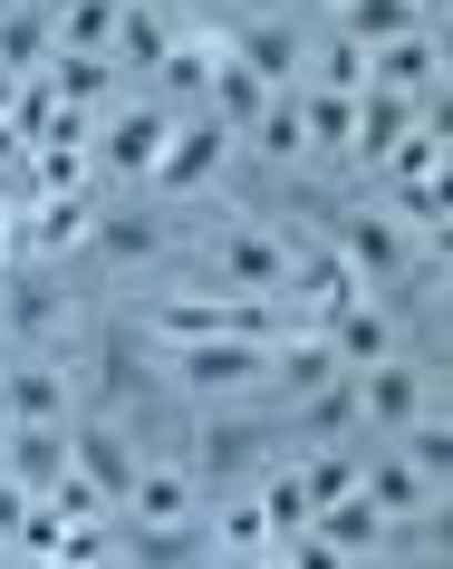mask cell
I'll list each match as a JSON object with an SVG mask.
<instances>
[{
	"label": "cell",
	"mask_w": 453,
	"mask_h": 569,
	"mask_svg": "<svg viewBox=\"0 0 453 569\" xmlns=\"http://www.w3.org/2000/svg\"><path fill=\"white\" fill-rule=\"evenodd\" d=\"M117 10L125 0H59L49 30H59V49H78V59H107V49H117Z\"/></svg>",
	"instance_id": "obj_24"
},
{
	"label": "cell",
	"mask_w": 453,
	"mask_h": 569,
	"mask_svg": "<svg viewBox=\"0 0 453 569\" xmlns=\"http://www.w3.org/2000/svg\"><path fill=\"white\" fill-rule=\"evenodd\" d=\"M366 88H395L415 97V107H434V88H444V39L434 30H395L366 49Z\"/></svg>",
	"instance_id": "obj_4"
},
{
	"label": "cell",
	"mask_w": 453,
	"mask_h": 569,
	"mask_svg": "<svg viewBox=\"0 0 453 569\" xmlns=\"http://www.w3.org/2000/svg\"><path fill=\"white\" fill-rule=\"evenodd\" d=\"M242 146V136H232V126L222 117H174V136H164V154H154V193H164V203H183V193H203L212 174H222V154Z\"/></svg>",
	"instance_id": "obj_3"
},
{
	"label": "cell",
	"mask_w": 453,
	"mask_h": 569,
	"mask_svg": "<svg viewBox=\"0 0 453 569\" xmlns=\"http://www.w3.org/2000/svg\"><path fill=\"white\" fill-rule=\"evenodd\" d=\"M39 88L59 97V107H107V88H117V59H78V49H49Z\"/></svg>",
	"instance_id": "obj_22"
},
{
	"label": "cell",
	"mask_w": 453,
	"mask_h": 569,
	"mask_svg": "<svg viewBox=\"0 0 453 569\" xmlns=\"http://www.w3.org/2000/svg\"><path fill=\"white\" fill-rule=\"evenodd\" d=\"M88 241H97V251H107L117 270H135V261H154V251H164V212H145V203L97 212V222H88Z\"/></svg>",
	"instance_id": "obj_18"
},
{
	"label": "cell",
	"mask_w": 453,
	"mask_h": 569,
	"mask_svg": "<svg viewBox=\"0 0 453 569\" xmlns=\"http://www.w3.org/2000/svg\"><path fill=\"white\" fill-rule=\"evenodd\" d=\"M212 59H222V39H164L154 78H164L174 97H203V88H212Z\"/></svg>",
	"instance_id": "obj_30"
},
{
	"label": "cell",
	"mask_w": 453,
	"mask_h": 569,
	"mask_svg": "<svg viewBox=\"0 0 453 569\" xmlns=\"http://www.w3.org/2000/svg\"><path fill=\"white\" fill-rule=\"evenodd\" d=\"M358 492H366V502H376V511H386V521H395V531H405V521H415V511L424 502H434V482H424L415 473V463H405V453H376V463H358Z\"/></svg>",
	"instance_id": "obj_15"
},
{
	"label": "cell",
	"mask_w": 453,
	"mask_h": 569,
	"mask_svg": "<svg viewBox=\"0 0 453 569\" xmlns=\"http://www.w3.org/2000/svg\"><path fill=\"white\" fill-rule=\"evenodd\" d=\"M164 136H174V107H117V117L97 126V146H88V154L145 183V174H154V154H164Z\"/></svg>",
	"instance_id": "obj_7"
},
{
	"label": "cell",
	"mask_w": 453,
	"mask_h": 569,
	"mask_svg": "<svg viewBox=\"0 0 453 569\" xmlns=\"http://www.w3.org/2000/svg\"><path fill=\"white\" fill-rule=\"evenodd\" d=\"M0 473H10V425H0Z\"/></svg>",
	"instance_id": "obj_43"
},
{
	"label": "cell",
	"mask_w": 453,
	"mask_h": 569,
	"mask_svg": "<svg viewBox=\"0 0 453 569\" xmlns=\"http://www.w3.org/2000/svg\"><path fill=\"white\" fill-rule=\"evenodd\" d=\"M395 453H405V463H415L424 482H434V492H444V473H453V435H444V406H424L415 425H405V435H386Z\"/></svg>",
	"instance_id": "obj_29"
},
{
	"label": "cell",
	"mask_w": 453,
	"mask_h": 569,
	"mask_svg": "<svg viewBox=\"0 0 453 569\" xmlns=\"http://www.w3.org/2000/svg\"><path fill=\"white\" fill-rule=\"evenodd\" d=\"M358 367H338V377H319V387H309V445H348V435H358Z\"/></svg>",
	"instance_id": "obj_25"
},
{
	"label": "cell",
	"mask_w": 453,
	"mask_h": 569,
	"mask_svg": "<svg viewBox=\"0 0 453 569\" xmlns=\"http://www.w3.org/2000/svg\"><path fill=\"white\" fill-rule=\"evenodd\" d=\"M68 463L107 492V502H125V482L145 473V453H135V435H125L117 416H88V425H68Z\"/></svg>",
	"instance_id": "obj_5"
},
{
	"label": "cell",
	"mask_w": 453,
	"mask_h": 569,
	"mask_svg": "<svg viewBox=\"0 0 453 569\" xmlns=\"http://www.w3.org/2000/svg\"><path fill=\"white\" fill-rule=\"evenodd\" d=\"M280 270H290V241L280 232H222V290H261V300H280Z\"/></svg>",
	"instance_id": "obj_12"
},
{
	"label": "cell",
	"mask_w": 453,
	"mask_h": 569,
	"mask_svg": "<svg viewBox=\"0 0 453 569\" xmlns=\"http://www.w3.org/2000/svg\"><path fill=\"white\" fill-rule=\"evenodd\" d=\"M125 511H135V531L193 521V473H183V463H145V473L125 482Z\"/></svg>",
	"instance_id": "obj_17"
},
{
	"label": "cell",
	"mask_w": 453,
	"mask_h": 569,
	"mask_svg": "<svg viewBox=\"0 0 453 569\" xmlns=\"http://www.w3.org/2000/svg\"><path fill=\"white\" fill-rule=\"evenodd\" d=\"M261 107H271V88H261V78H251V68L232 59V49H222V59H212V88H203V117H222L232 136H242V126L261 117Z\"/></svg>",
	"instance_id": "obj_21"
},
{
	"label": "cell",
	"mask_w": 453,
	"mask_h": 569,
	"mask_svg": "<svg viewBox=\"0 0 453 569\" xmlns=\"http://www.w3.org/2000/svg\"><path fill=\"white\" fill-rule=\"evenodd\" d=\"M203 463H212V473H232V463H261L251 425H232V416H222V425H203Z\"/></svg>",
	"instance_id": "obj_37"
},
{
	"label": "cell",
	"mask_w": 453,
	"mask_h": 569,
	"mask_svg": "<svg viewBox=\"0 0 453 569\" xmlns=\"http://www.w3.org/2000/svg\"><path fill=\"white\" fill-rule=\"evenodd\" d=\"M59 280H39V261H10L0 270V338H49L59 329Z\"/></svg>",
	"instance_id": "obj_11"
},
{
	"label": "cell",
	"mask_w": 453,
	"mask_h": 569,
	"mask_svg": "<svg viewBox=\"0 0 453 569\" xmlns=\"http://www.w3.org/2000/svg\"><path fill=\"white\" fill-rule=\"evenodd\" d=\"M164 358V377L193 396H232V387H261L271 377V348L261 338H193V348H154Z\"/></svg>",
	"instance_id": "obj_2"
},
{
	"label": "cell",
	"mask_w": 453,
	"mask_h": 569,
	"mask_svg": "<svg viewBox=\"0 0 453 569\" xmlns=\"http://www.w3.org/2000/svg\"><path fill=\"white\" fill-rule=\"evenodd\" d=\"M434 406V387H424L405 358H376V367H358V416L376 425V435H405V425Z\"/></svg>",
	"instance_id": "obj_8"
},
{
	"label": "cell",
	"mask_w": 453,
	"mask_h": 569,
	"mask_svg": "<svg viewBox=\"0 0 453 569\" xmlns=\"http://www.w3.org/2000/svg\"><path fill=\"white\" fill-rule=\"evenodd\" d=\"M309 531L329 540L338 560H366L376 540H395V521H386L376 502H366V492H338V502H319V511H309Z\"/></svg>",
	"instance_id": "obj_13"
},
{
	"label": "cell",
	"mask_w": 453,
	"mask_h": 569,
	"mask_svg": "<svg viewBox=\"0 0 453 569\" xmlns=\"http://www.w3.org/2000/svg\"><path fill=\"white\" fill-rule=\"evenodd\" d=\"M30 502H39L30 482H20V473H0V550H10V531H20V511H30Z\"/></svg>",
	"instance_id": "obj_39"
},
{
	"label": "cell",
	"mask_w": 453,
	"mask_h": 569,
	"mask_svg": "<svg viewBox=\"0 0 453 569\" xmlns=\"http://www.w3.org/2000/svg\"><path fill=\"white\" fill-rule=\"evenodd\" d=\"M49 49H59L49 10H10V20H0V68H10V78H39V68H49Z\"/></svg>",
	"instance_id": "obj_28"
},
{
	"label": "cell",
	"mask_w": 453,
	"mask_h": 569,
	"mask_svg": "<svg viewBox=\"0 0 453 569\" xmlns=\"http://www.w3.org/2000/svg\"><path fill=\"white\" fill-rule=\"evenodd\" d=\"M107 59H117V78H154V59H164V10H135V0H125Z\"/></svg>",
	"instance_id": "obj_27"
},
{
	"label": "cell",
	"mask_w": 453,
	"mask_h": 569,
	"mask_svg": "<svg viewBox=\"0 0 453 569\" xmlns=\"http://www.w3.org/2000/svg\"><path fill=\"white\" fill-rule=\"evenodd\" d=\"M386 183H444V126H434V107H424L405 136L386 146V164H376Z\"/></svg>",
	"instance_id": "obj_23"
},
{
	"label": "cell",
	"mask_w": 453,
	"mask_h": 569,
	"mask_svg": "<svg viewBox=\"0 0 453 569\" xmlns=\"http://www.w3.org/2000/svg\"><path fill=\"white\" fill-rule=\"evenodd\" d=\"M251 10H280V0H251Z\"/></svg>",
	"instance_id": "obj_44"
},
{
	"label": "cell",
	"mask_w": 453,
	"mask_h": 569,
	"mask_svg": "<svg viewBox=\"0 0 453 569\" xmlns=\"http://www.w3.org/2000/svg\"><path fill=\"white\" fill-rule=\"evenodd\" d=\"M261 511H271V550L280 540L309 531V492H300V463H280V473H261Z\"/></svg>",
	"instance_id": "obj_32"
},
{
	"label": "cell",
	"mask_w": 453,
	"mask_h": 569,
	"mask_svg": "<svg viewBox=\"0 0 453 569\" xmlns=\"http://www.w3.org/2000/svg\"><path fill=\"white\" fill-rule=\"evenodd\" d=\"M300 492H309V511L338 502V492H358V453H348V445H309L300 453Z\"/></svg>",
	"instance_id": "obj_31"
},
{
	"label": "cell",
	"mask_w": 453,
	"mask_h": 569,
	"mask_svg": "<svg viewBox=\"0 0 453 569\" xmlns=\"http://www.w3.org/2000/svg\"><path fill=\"white\" fill-rule=\"evenodd\" d=\"M10 473L30 482V492H49L68 473V425H10Z\"/></svg>",
	"instance_id": "obj_26"
},
{
	"label": "cell",
	"mask_w": 453,
	"mask_h": 569,
	"mask_svg": "<svg viewBox=\"0 0 453 569\" xmlns=\"http://www.w3.org/2000/svg\"><path fill=\"white\" fill-rule=\"evenodd\" d=\"M395 30H424V20H415V0H348V30H338V39L376 49V39H395Z\"/></svg>",
	"instance_id": "obj_33"
},
{
	"label": "cell",
	"mask_w": 453,
	"mask_h": 569,
	"mask_svg": "<svg viewBox=\"0 0 453 569\" xmlns=\"http://www.w3.org/2000/svg\"><path fill=\"white\" fill-rule=\"evenodd\" d=\"M10 222H20V212H10V203H0V270H10Z\"/></svg>",
	"instance_id": "obj_40"
},
{
	"label": "cell",
	"mask_w": 453,
	"mask_h": 569,
	"mask_svg": "<svg viewBox=\"0 0 453 569\" xmlns=\"http://www.w3.org/2000/svg\"><path fill=\"white\" fill-rule=\"evenodd\" d=\"M329 348H338V367H376V358H395V319H386V300L366 290V300L329 309Z\"/></svg>",
	"instance_id": "obj_14"
},
{
	"label": "cell",
	"mask_w": 453,
	"mask_h": 569,
	"mask_svg": "<svg viewBox=\"0 0 453 569\" xmlns=\"http://www.w3.org/2000/svg\"><path fill=\"white\" fill-rule=\"evenodd\" d=\"M0 425H68V367L10 358L0 367Z\"/></svg>",
	"instance_id": "obj_9"
},
{
	"label": "cell",
	"mask_w": 453,
	"mask_h": 569,
	"mask_svg": "<svg viewBox=\"0 0 453 569\" xmlns=\"http://www.w3.org/2000/svg\"><path fill=\"white\" fill-rule=\"evenodd\" d=\"M10 97H20V78H10V68H0V117H10Z\"/></svg>",
	"instance_id": "obj_42"
},
{
	"label": "cell",
	"mask_w": 453,
	"mask_h": 569,
	"mask_svg": "<svg viewBox=\"0 0 453 569\" xmlns=\"http://www.w3.org/2000/svg\"><path fill=\"white\" fill-rule=\"evenodd\" d=\"M59 550H68V521H59L49 502H30V511H20V531H10V550H0V560H59Z\"/></svg>",
	"instance_id": "obj_35"
},
{
	"label": "cell",
	"mask_w": 453,
	"mask_h": 569,
	"mask_svg": "<svg viewBox=\"0 0 453 569\" xmlns=\"http://www.w3.org/2000/svg\"><path fill=\"white\" fill-rule=\"evenodd\" d=\"M10 136H20V146H49V136H59V97L39 88V78H20V97H10Z\"/></svg>",
	"instance_id": "obj_36"
},
{
	"label": "cell",
	"mask_w": 453,
	"mask_h": 569,
	"mask_svg": "<svg viewBox=\"0 0 453 569\" xmlns=\"http://www.w3.org/2000/svg\"><path fill=\"white\" fill-rule=\"evenodd\" d=\"M135 10H164V0H135Z\"/></svg>",
	"instance_id": "obj_45"
},
{
	"label": "cell",
	"mask_w": 453,
	"mask_h": 569,
	"mask_svg": "<svg viewBox=\"0 0 453 569\" xmlns=\"http://www.w3.org/2000/svg\"><path fill=\"white\" fill-rule=\"evenodd\" d=\"M319 88H366V49H358V39H329V59H319Z\"/></svg>",
	"instance_id": "obj_38"
},
{
	"label": "cell",
	"mask_w": 453,
	"mask_h": 569,
	"mask_svg": "<svg viewBox=\"0 0 453 569\" xmlns=\"http://www.w3.org/2000/svg\"><path fill=\"white\" fill-rule=\"evenodd\" d=\"M415 117H424L415 97H395V88H358V136H348V164H386V146H395Z\"/></svg>",
	"instance_id": "obj_16"
},
{
	"label": "cell",
	"mask_w": 453,
	"mask_h": 569,
	"mask_svg": "<svg viewBox=\"0 0 453 569\" xmlns=\"http://www.w3.org/2000/svg\"><path fill=\"white\" fill-rule=\"evenodd\" d=\"M280 290H290V309H300V319H329V309L366 300L358 270L338 261V241H319V251H300V241H290V270H280Z\"/></svg>",
	"instance_id": "obj_6"
},
{
	"label": "cell",
	"mask_w": 453,
	"mask_h": 569,
	"mask_svg": "<svg viewBox=\"0 0 453 569\" xmlns=\"http://www.w3.org/2000/svg\"><path fill=\"white\" fill-rule=\"evenodd\" d=\"M415 251H424V241L405 232L386 203H366V212H348V222H338V261L358 270V290H395V280L415 270Z\"/></svg>",
	"instance_id": "obj_1"
},
{
	"label": "cell",
	"mask_w": 453,
	"mask_h": 569,
	"mask_svg": "<svg viewBox=\"0 0 453 569\" xmlns=\"http://www.w3.org/2000/svg\"><path fill=\"white\" fill-rule=\"evenodd\" d=\"M222 550L232 560H271V511H261V492H242V502L222 511Z\"/></svg>",
	"instance_id": "obj_34"
},
{
	"label": "cell",
	"mask_w": 453,
	"mask_h": 569,
	"mask_svg": "<svg viewBox=\"0 0 453 569\" xmlns=\"http://www.w3.org/2000/svg\"><path fill=\"white\" fill-rule=\"evenodd\" d=\"M0 367H10V338H0Z\"/></svg>",
	"instance_id": "obj_46"
},
{
	"label": "cell",
	"mask_w": 453,
	"mask_h": 569,
	"mask_svg": "<svg viewBox=\"0 0 453 569\" xmlns=\"http://www.w3.org/2000/svg\"><path fill=\"white\" fill-rule=\"evenodd\" d=\"M251 146L271 154V164H309V117H300V88H271V107L242 126Z\"/></svg>",
	"instance_id": "obj_20"
},
{
	"label": "cell",
	"mask_w": 453,
	"mask_h": 569,
	"mask_svg": "<svg viewBox=\"0 0 453 569\" xmlns=\"http://www.w3.org/2000/svg\"><path fill=\"white\" fill-rule=\"evenodd\" d=\"M222 49H232L261 88H300V78H309V49H300L290 20H242V39H222Z\"/></svg>",
	"instance_id": "obj_10"
},
{
	"label": "cell",
	"mask_w": 453,
	"mask_h": 569,
	"mask_svg": "<svg viewBox=\"0 0 453 569\" xmlns=\"http://www.w3.org/2000/svg\"><path fill=\"white\" fill-rule=\"evenodd\" d=\"M415 20H424V30H434V20H444V0H415Z\"/></svg>",
	"instance_id": "obj_41"
},
{
	"label": "cell",
	"mask_w": 453,
	"mask_h": 569,
	"mask_svg": "<svg viewBox=\"0 0 453 569\" xmlns=\"http://www.w3.org/2000/svg\"><path fill=\"white\" fill-rule=\"evenodd\" d=\"M300 117H309V154L348 164V136H358V88H300Z\"/></svg>",
	"instance_id": "obj_19"
}]
</instances>
